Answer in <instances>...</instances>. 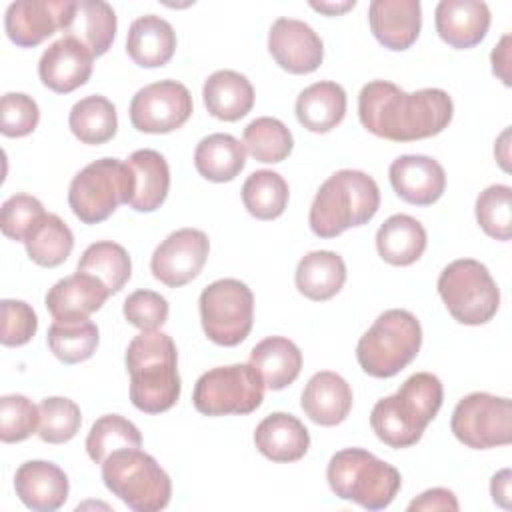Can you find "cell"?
<instances>
[{"instance_id":"4fadbf2b","label":"cell","mask_w":512,"mask_h":512,"mask_svg":"<svg viewBox=\"0 0 512 512\" xmlns=\"http://www.w3.org/2000/svg\"><path fill=\"white\" fill-rule=\"evenodd\" d=\"M190 90L176 80H160L140 88L130 102V122L144 134H168L192 116Z\"/></svg>"},{"instance_id":"f35d334b","label":"cell","mask_w":512,"mask_h":512,"mask_svg":"<svg viewBox=\"0 0 512 512\" xmlns=\"http://www.w3.org/2000/svg\"><path fill=\"white\" fill-rule=\"evenodd\" d=\"M244 148L254 160L276 164L288 158L294 148V138L282 120L260 116L244 128Z\"/></svg>"},{"instance_id":"5bb4252c","label":"cell","mask_w":512,"mask_h":512,"mask_svg":"<svg viewBox=\"0 0 512 512\" xmlns=\"http://www.w3.org/2000/svg\"><path fill=\"white\" fill-rule=\"evenodd\" d=\"M210 252L208 236L198 228H180L162 240L150 260V270L156 280L170 288H180L194 280Z\"/></svg>"},{"instance_id":"52a82bcc","label":"cell","mask_w":512,"mask_h":512,"mask_svg":"<svg viewBox=\"0 0 512 512\" xmlns=\"http://www.w3.org/2000/svg\"><path fill=\"white\" fill-rule=\"evenodd\" d=\"M106 488L136 512H158L168 506L172 480L164 468L140 448L112 452L102 464Z\"/></svg>"},{"instance_id":"ba28073f","label":"cell","mask_w":512,"mask_h":512,"mask_svg":"<svg viewBox=\"0 0 512 512\" xmlns=\"http://www.w3.org/2000/svg\"><path fill=\"white\" fill-rule=\"evenodd\" d=\"M134 194V174L118 158H100L84 166L70 182L68 204L84 224H98L112 216Z\"/></svg>"},{"instance_id":"f6af8a7d","label":"cell","mask_w":512,"mask_h":512,"mask_svg":"<svg viewBox=\"0 0 512 512\" xmlns=\"http://www.w3.org/2000/svg\"><path fill=\"white\" fill-rule=\"evenodd\" d=\"M40 120L38 104L22 92H8L0 100V132L8 138H22L34 132Z\"/></svg>"},{"instance_id":"60d3db41","label":"cell","mask_w":512,"mask_h":512,"mask_svg":"<svg viewBox=\"0 0 512 512\" xmlns=\"http://www.w3.org/2000/svg\"><path fill=\"white\" fill-rule=\"evenodd\" d=\"M40 422L38 436L48 444H64L72 440L82 424V412L70 398L50 396L38 404Z\"/></svg>"},{"instance_id":"c3c4849f","label":"cell","mask_w":512,"mask_h":512,"mask_svg":"<svg viewBox=\"0 0 512 512\" xmlns=\"http://www.w3.org/2000/svg\"><path fill=\"white\" fill-rule=\"evenodd\" d=\"M458 500L448 488H430L408 504V510H458Z\"/></svg>"},{"instance_id":"277c9868","label":"cell","mask_w":512,"mask_h":512,"mask_svg":"<svg viewBox=\"0 0 512 512\" xmlns=\"http://www.w3.org/2000/svg\"><path fill=\"white\" fill-rule=\"evenodd\" d=\"M380 208V190L362 170H338L316 192L310 206V230L320 238H334L352 226L370 222Z\"/></svg>"},{"instance_id":"681fc988","label":"cell","mask_w":512,"mask_h":512,"mask_svg":"<svg viewBox=\"0 0 512 512\" xmlns=\"http://www.w3.org/2000/svg\"><path fill=\"white\" fill-rule=\"evenodd\" d=\"M490 60H492V72L506 86H510V72H508V68H510V34H504L502 40L498 42V46H494Z\"/></svg>"},{"instance_id":"816d5d0a","label":"cell","mask_w":512,"mask_h":512,"mask_svg":"<svg viewBox=\"0 0 512 512\" xmlns=\"http://www.w3.org/2000/svg\"><path fill=\"white\" fill-rule=\"evenodd\" d=\"M354 0H348V2H310V6L318 12H324V14H330V16H336V14H342L350 8H354Z\"/></svg>"},{"instance_id":"d6986e66","label":"cell","mask_w":512,"mask_h":512,"mask_svg":"<svg viewBox=\"0 0 512 512\" xmlns=\"http://www.w3.org/2000/svg\"><path fill=\"white\" fill-rule=\"evenodd\" d=\"M490 8L480 0H440L434 12L438 36L456 50L474 48L490 28Z\"/></svg>"},{"instance_id":"ee69618b","label":"cell","mask_w":512,"mask_h":512,"mask_svg":"<svg viewBox=\"0 0 512 512\" xmlns=\"http://www.w3.org/2000/svg\"><path fill=\"white\" fill-rule=\"evenodd\" d=\"M44 214V206L38 198L30 194H14L2 204L0 210L2 234L10 240L24 242Z\"/></svg>"},{"instance_id":"5b68a950","label":"cell","mask_w":512,"mask_h":512,"mask_svg":"<svg viewBox=\"0 0 512 512\" xmlns=\"http://www.w3.org/2000/svg\"><path fill=\"white\" fill-rule=\"evenodd\" d=\"M326 480L338 498L366 510L388 508L402 486L400 472L364 448L338 450L328 462Z\"/></svg>"},{"instance_id":"ffe728a7","label":"cell","mask_w":512,"mask_h":512,"mask_svg":"<svg viewBox=\"0 0 512 512\" xmlns=\"http://www.w3.org/2000/svg\"><path fill=\"white\" fill-rule=\"evenodd\" d=\"M368 22L374 38L388 50L410 48L422 28V6L418 0H372Z\"/></svg>"},{"instance_id":"8992f818","label":"cell","mask_w":512,"mask_h":512,"mask_svg":"<svg viewBox=\"0 0 512 512\" xmlns=\"http://www.w3.org/2000/svg\"><path fill=\"white\" fill-rule=\"evenodd\" d=\"M422 346L418 318L402 308L382 312L356 346L360 368L374 378H392L404 370Z\"/></svg>"},{"instance_id":"484cf974","label":"cell","mask_w":512,"mask_h":512,"mask_svg":"<svg viewBox=\"0 0 512 512\" xmlns=\"http://www.w3.org/2000/svg\"><path fill=\"white\" fill-rule=\"evenodd\" d=\"M126 164L134 174V194L128 206L136 212L158 210L170 190V168L166 158L156 150L142 148L132 152Z\"/></svg>"},{"instance_id":"8fae6325","label":"cell","mask_w":512,"mask_h":512,"mask_svg":"<svg viewBox=\"0 0 512 512\" xmlns=\"http://www.w3.org/2000/svg\"><path fill=\"white\" fill-rule=\"evenodd\" d=\"M200 320L204 334L218 346H238L246 340L254 322V294L236 280L222 278L200 294Z\"/></svg>"},{"instance_id":"1f68e13d","label":"cell","mask_w":512,"mask_h":512,"mask_svg":"<svg viewBox=\"0 0 512 512\" xmlns=\"http://www.w3.org/2000/svg\"><path fill=\"white\" fill-rule=\"evenodd\" d=\"M116 12L102 0H80L74 6L64 36L82 42L94 56H102L116 36Z\"/></svg>"},{"instance_id":"7a4b0ae2","label":"cell","mask_w":512,"mask_h":512,"mask_svg":"<svg viewBox=\"0 0 512 512\" xmlns=\"http://www.w3.org/2000/svg\"><path fill=\"white\" fill-rule=\"evenodd\" d=\"M130 400L146 414L170 410L180 398L178 354L174 340L160 330H142L126 350Z\"/></svg>"},{"instance_id":"ab89813d","label":"cell","mask_w":512,"mask_h":512,"mask_svg":"<svg viewBox=\"0 0 512 512\" xmlns=\"http://www.w3.org/2000/svg\"><path fill=\"white\" fill-rule=\"evenodd\" d=\"M142 434L140 430L120 414H106L100 416L88 436H86V452L92 462L102 464L112 452L124 448H140Z\"/></svg>"},{"instance_id":"836d02e7","label":"cell","mask_w":512,"mask_h":512,"mask_svg":"<svg viewBox=\"0 0 512 512\" xmlns=\"http://www.w3.org/2000/svg\"><path fill=\"white\" fill-rule=\"evenodd\" d=\"M68 126L82 144H104L118 130L116 108L106 96H86L72 106Z\"/></svg>"},{"instance_id":"e0dca14e","label":"cell","mask_w":512,"mask_h":512,"mask_svg":"<svg viewBox=\"0 0 512 512\" xmlns=\"http://www.w3.org/2000/svg\"><path fill=\"white\" fill-rule=\"evenodd\" d=\"M94 54L78 40L62 36L40 56L38 76L56 94H68L84 86L92 74Z\"/></svg>"},{"instance_id":"4316f807","label":"cell","mask_w":512,"mask_h":512,"mask_svg":"<svg viewBox=\"0 0 512 512\" xmlns=\"http://www.w3.org/2000/svg\"><path fill=\"white\" fill-rule=\"evenodd\" d=\"M206 110L224 122L244 118L254 106V88L250 80L236 70H216L202 88Z\"/></svg>"},{"instance_id":"9c48e42d","label":"cell","mask_w":512,"mask_h":512,"mask_svg":"<svg viewBox=\"0 0 512 512\" xmlns=\"http://www.w3.org/2000/svg\"><path fill=\"white\" fill-rule=\"evenodd\" d=\"M438 294L450 316L466 326L486 324L500 306V290L494 278L474 258L450 262L438 276Z\"/></svg>"},{"instance_id":"ac0fdd59","label":"cell","mask_w":512,"mask_h":512,"mask_svg":"<svg viewBox=\"0 0 512 512\" xmlns=\"http://www.w3.org/2000/svg\"><path fill=\"white\" fill-rule=\"evenodd\" d=\"M394 192L408 204L430 206L446 190V172L442 164L424 154L398 156L388 170Z\"/></svg>"},{"instance_id":"4dcf8cb0","label":"cell","mask_w":512,"mask_h":512,"mask_svg":"<svg viewBox=\"0 0 512 512\" xmlns=\"http://www.w3.org/2000/svg\"><path fill=\"white\" fill-rule=\"evenodd\" d=\"M248 364L258 370L266 388L282 390L298 378L302 370V352L284 336H268L252 348Z\"/></svg>"},{"instance_id":"f1b7e54d","label":"cell","mask_w":512,"mask_h":512,"mask_svg":"<svg viewBox=\"0 0 512 512\" xmlns=\"http://www.w3.org/2000/svg\"><path fill=\"white\" fill-rule=\"evenodd\" d=\"M428 236L424 226L408 216L394 214L376 232V250L392 266H410L426 250Z\"/></svg>"},{"instance_id":"b9f144b4","label":"cell","mask_w":512,"mask_h":512,"mask_svg":"<svg viewBox=\"0 0 512 512\" xmlns=\"http://www.w3.org/2000/svg\"><path fill=\"white\" fill-rule=\"evenodd\" d=\"M476 220L480 228L494 240H510L512 236V188L492 184L476 198Z\"/></svg>"},{"instance_id":"f546056e","label":"cell","mask_w":512,"mask_h":512,"mask_svg":"<svg viewBox=\"0 0 512 512\" xmlns=\"http://www.w3.org/2000/svg\"><path fill=\"white\" fill-rule=\"evenodd\" d=\"M296 288L310 300L322 302L336 296L346 282V264L332 250H314L296 266Z\"/></svg>"},{"instance_id":"bcb514c9","label":"cell","mask_w":512,"mask_h":512,"mask_svg":"<svg viewBox=\"0 0 512 512\" xmlns=\"http://www.w3.org/2000/svg\"><path fill=\"white\" fill-rule=\"evenodd\" d=\"M2 332L0 342L4 346H24L38 330V316L24 300L4 298L0 302Z\"/></svg>"},{"instance_id":"d4e9b609","label":"cell","mask_w":512,"mask_h":512,"mask_svg":"<svg viewBox=\"0 0 512 512\" xmlns=\"http://www.w3.org/2000/svg\"><path fill=\"white\" fill-rule=\"evenodd\" d=\"M176 50V32L172 24L156 14L136 18L126 36V52L142 68H158L170 62Z\"/></svg>"},{"instance_id":"30bf717a","label":"cell","mask_w":512,"mask_h":512,"mask_svg":"<svg viewBox=\"0 0 512 512\" xmlns=\"http://www.w3.org/2000/svg\"><path fill=\"white\" fill-rule=\"evenodd\" d=\"M264 400V380L252 364L216 366L204 372L192 392L194 408L204 416L250 414Z\"/></svg>"},{"instance_id":"d6a6232c","label":"cell","mask_w":512,"mask_h":512,"mask_svg":"<svg viewBox=\"0 0 512 512\" xmlns=\"http://www.w3.org/2000/svg\"><path fill=\"white\" fill-rule=\"evenodd\" d=\"M246 164V148L232 134H208L194 150V166L210 182L234 180Z\"/></svg>"},{"instance_id":"83f0119b","label":"cell","mask_w":512,"mask_h":512,"mask_svg":"<svg viewBox=\"0 0 512 512\" xmlns=\"http://www.w3.org/2000/svg\"><path fill=\"white\" fill-rule=\"evenodd\" d=\"M344 114L346 92L338 82H314L296 98V118L310 132H330L344 120Z\"/></svg>"},{"instance_id":"cb8c5ba5","label":"cell","mask_w":512,"mask_h":512,"mask_svg":"<svg viewBox=\"0 0 512 512\" xmlns=\"http://www.w3.org/2000/svg\"><path fill=\"white\" fill-rule=\"evenodd\" d=\"M254 444L272 462H296L308 452L310 434L296 416L272 412L256 426Z\"/></svg>"},{"instance_id":"603a6c76","label":"cell","mask_w":512,"mask_h":512,"mask_svg":"<svg viewBox=\"0 0 512 512\" xmlns=\"http://www.w3.org/2000/svg\"><path fill=\"white\" fill-rule=\"evenodd\" d=\"M108 296V288L98 278L76 270V274L58 280L46 292L44 302L54 320L88 318L102 308Z\"/></svg>"},{"instance_id":"7dc6e473","label":"cell","mask_w":512,"mask_h":512,"mask_svg":"<svg viewBox=\"0 0 512 512\" xmlns=\"http://www.w3.org/2000/svg\"><path fill=\"white\" fill-rule=\"evenodd\" d=\"M168 302L154 290H136L124 300V318L140 330H158L168 320Z\"/></svg>"},{"instance_id":"8d00e7d4","label":"cell","mask_w":512,"mask_h":512,"mask_svg":"<svg viewBox=\"0 0 512 512\" xmlns=\"http://www.w3.org/2000/svg\"><path fill=\"white\" fill-rule=\"evenodd\" d=\"M26 254L44 268L60 266L74 248V234L56 214H44L24 240Z\"/></svg>"},{"instance_id":"9a60e30c","label":"cell","mask_w":512,"mask_h":512,"mask_svg":"<svg viewBox=\"0 0 512 512\" xmlns=\"http://www.w3.org/2000/svg\"><path fill=\"white\" fill-rule=\"evenodd\" d=\"M76 2L72 0H20L4 14V30L20 48H34L70 24Z\"/></svg>"},{"instance_id":"7bdbcfd3","label":"cell","mask_w":512,"mask_h":512,"mask_svg":"<svg viewBox=\"0 0 512 512\" xmlns=\"http://www.w3.org/2000/svg\"><path fill=\"white\" fill-rule=\"evenodd\" d=\"M40 412L24 394H6L0 398V440L4 444L22 442L38 432Z\"/></svg>"},{"instance_id":"e575fe53","label":"cell","mask_w":512,"mask_h":512,"mask_svg":"<svg viewBox=\"0 0 512 512\" xmlns=\"http://www.w3.org/2000/svg\"><path fill=\"white\" fill-rule=\"evenodd\" d=\"M98 340V326L88 318L54 320L46 336L52 354L64 364H78L92 358Z\"/></svg>"},{"instance_id":"44dd1931","label":"cell","mask_w":512,"mask_h":512,"mask_svg":"<svg viewBox=\"0 0 512 512\" xmlns=\"http://www.w3.org/2000/svg\"><path fill=\"white\" fill-rule=\"evenodd\" d=\"M14 488L24 506L36 512H54L68 500V476L60 466L46 460L20 464Z\"/></svg>"},{"instance_id":"3957f363","label":"cell","mask_w":512,"mask_h":512,"mask_svg":"<svg viewBox=\"0 0 512 512\" xmlns=\"http://www.w3.org/2000/svg\"><path fill=\"white\" fill-rule=\"evenodd\" d=\"M444 398L438 376L416 372L404 380L396 394L378 400L370 412V426L378 440L390 448L414 446L426 426L436 418Z\"/></svg>"},{"instance_id":"74e56055","label":"cell","mask_w":512,"mask_h":512,"mask_svg":"<svg viewBox=\"0 0 512 512\" xmlns=\"http://www.w3.org/2000/svg\"><path fill=\"white\" fill-rule=\"evenodd\" d=\"M288 182L272 170H256L242 184L244 208L258 220H274L288 206Z\"/></svg>"},{"instance_id":"d590c367","label":"cell","mask_w":512,"mask_h":512,"mask_svg":"<svg viewBox=\"0 0 512 512\" xmlns=\"http://www.w3.org/2000/svg\"><path fill=\"white\" fill-rule=\"evenodd\" d=\"M76 270L98 278L110 294H116L130 280L132 262L124 246L112 240H100L82 252Z\"/></svg>"},{"instance_id":"6da1fadb","label":"cell","mask_w":512,"mask_h":512,"mask_svg":"<svg viewBox=\"0 0 512 512\" xmlns=\"http://www.w3.org/2000/svg\"><path fill=\"white\" fill-rule=\"evenodd\" d=\"M454 104L442 88L404 92L388 80H372L358 94L362 126L378 138L414 142L440 134L452 120Z\"/></svg>"},{"instance_id":"f907efd6","label":"cell","mask_w":512,"mask_h":512,"mask_svg":"<svg viewBox=\"0 0 512 512\" xmlns=\"http://www.w3.org/2000/svg\"><path fill=\"white\" fill-rule=\"evenodd\" d=\"M490 494L498 506L510 508V470L508 468H504L492 476Z\"/></svg>"},{"instance_id":"2e32d148","label":"cell","mask_w":512,"mask_h":512,"mask_svg":"<svg viewBox=\"0 0 512 512\" xmlns=\"http://www.w3.org/2000/svg\"><path fill=\"white\" fill-rule=\"evenodd\" d=\"M268 50L276 64L290 74H310L324 58L320 36L296 18L274 20L268 32Z\"/></svg>"},{"instance_id":"7402d4cb","label":"cell","mask_w":512,"mask_h":512,"mask_svg":"<svg viewBox=\"0 0 512 512\" xmlns=\"http://www.w3.org/2000/svg\"><path fill=\"white\" fill-rule=\"evenodd\" d=\"M300 406L314 424L336 426L352 410V388L332 370L316 372L302 390Z\"/></svg>"},{"instance_id":"7c38bea8","label":"cell","mask_w":512,"mask_h":512,"mask_svg":"<svg viewBox=\"0 0 512 512\" xmlns=\"http://www.w3.org/2000/svg\"><path fill=\"white\" fill-rule=\"evenodd\" d=\"M450 430L474 450L506 446L512 442V404L502 396L472 392L456 404Z\"/></svg>"}]
</instances>
